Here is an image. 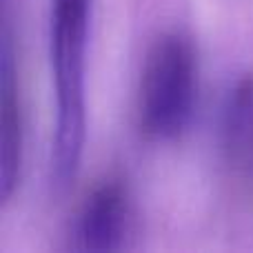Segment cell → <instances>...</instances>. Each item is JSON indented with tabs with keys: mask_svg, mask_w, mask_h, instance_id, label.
Segmentation results:
<instances>
[{
	"mask_svg": "<svg viewBox=\"0 0 253 253\" xmlns=\"http://www.w3.org/2000/svg\"><path fill=\"white\" fill-rule=\"evenodd\" d=\"M91 0H51V71L56 87V140L51 171L65 189L80 171L84 149V53Z\"/></svg>",
	"mask_w": 253,
	"mask_h": 253,
	"instance_id": "obj_1",
	"label": "cell"
},
{
	"mask_svg": "<svg viewBox=\"0 0 253 253\" xmlns=\"http://www.w3.org/2000/svg\"><path fill=\"white\" fill-rule=\"evenodd\" d=\"M200 67L191 38L165 31L144 56L135 96V125L149 142H171L189 129L198 105Z\"/></svg>",
	"mask_w": 253,
	"mask_h": 253,
	"instance_id": "obj_2",
	"label": "cell"
},
{
	"mask_svg": "<svg viewBox=\"0 0 253 253\" xmlns=\"http://www.w3.org/2000/svg\"><path fill=\"white\" fill-rule=\"evenodd\" d=\"M135 231V207L126 180L118 173L100 178L80 205L74 224V249L118 253L129 249Z\"/></svg>",
	"mask_w": 253,
	"mask_h": 253,
	"instance_id": "obj_3",
	"label": "cell"
},
{
	"mask_svg": "<svg viewBox=\"0 0 253 253\" xmlns=\"http://www.w3.org/2000/svg\"><path fill=\"white\" fill-rule=\"evenodd\" d=\"M0 38V198L7 205L18 191L25 162V102L9 0L2 7Z\"/></svg>",
	"mask_w": 253,
	"mask_h": 253,
	"instance_id": "obj_4",
	"label": "cell"
},
{
	"mask_svg": "<svg viewBox=\"0 0 253 253\" xmlns=\"http://www.w3.org/2000/svg\"><path fill=\"white\" fill-rule=\"evenodd\" d=\"M220 165L233 193L253 196V74L233 83L220 114Z\"/></svg>",
	"mask_w": 253,
	"mask_h": 253,
	"instance_id": "obj_5",
	"label": "cell"
}]
</instances>
